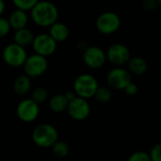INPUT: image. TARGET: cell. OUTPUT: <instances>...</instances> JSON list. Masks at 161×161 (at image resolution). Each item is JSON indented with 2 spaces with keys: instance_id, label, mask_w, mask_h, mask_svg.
Here are the masks:
<instances>
[{
  "instance_id": "obj_1",
  "label": "cell",
  "mask_w": 161,
  "mask_h": 161,
  "mask_svg": "<svg viewBox=\"0 0 161 161\" xmlns=\"http://www.w3.org/2000/svg\"><path fill=\"white\" fill-rule=\"evenodd\" d=\"M58 10L55 4L49 1H38L31 10L33 22L42 27H50L58 22Z\"/></svg>"
},
{
  "instance_id": "obj_2",
  "label": "cell",
  "mask_w": 161,
  "mask_h": 161,
  "mask_svg": "<svg viewBox=\"0 0 161 161\" xmlns=\"http://www.w3.org/2000/svg\"><path fill=\"white\" fill-rule=\"evenodd\" d=\"M32 141L41 148H49L58 141V133L52 125L41 124L34 128Z\"/></svg>"
},
{
  "instance_id": "obj_3",
  "label": "cell",
  "mask_w": 161,
  "mask_h": 161,
  "mask_svg": "<svg viewBox=\"0 0 161 161\" xmlns=\"http://www.w3.org/2000/svg\"><path fill=\"white\" fill-rule=\"evenodd\" d=\"M98 88V81L93 75L90 74H82L75 78L73 91L75 92L77 97L88 100L94 97Z\"/></svg>"
},
{
  "instance_id": "obj_4",
  "label": "cell",
  "mask_w": 161,
  "mask_h": 161,
  "mask_svg": "<svg viewBox=\"0 0 161 161\" xmlns=\"http://www.w3.org/2000/svg\"><path fill=\"white\" fill-rule=\"evenodd\" d=\"M95 25L100 33L110 35L118 31L120 28L121 19L117 13L113 11H106L97 17Z\"/></svg>"
},
{
  "instance_id": "obj_5",
  "label": "cell",
  "mask_w": 161,
  "mask_h": 161,
  "mask_svg": "<svg viewBox=\"0 0 161 161\" xmlns=\"http://www.w3.org/2000/svg\"><path fill=\"white\" fill-rule=\"evenodd\" d=\"M3 60L10 67L23 66L27 58L25 48L12 42L8 44L3 50Z\"/></svg>"
},
{
  "instance_id": "obj_6",
  "label": "cell",
  "mask_w": 161,
  "mask_h": 161,
  "mask_svg": "<svg viewBox=\"0 0 161 161\" xmlns=\"http://www.w3.org/2000/svg\"><path fill=\"white\" fill-rule=\"evenodd\" d=\"M23 68L26 76L29 78H36L42 75L46 72L48 68V62L46 58L34 54L30 57H27Z\"/></svg>"
},
{
  "instance_id": "obj_7",
  "label": "cell",
  "mask_w": 161,
  "mask_h": 161,
  "mask_svg": "<svg viewBox=\"0 0 161 161\" xmlns=\"http://www.w3.org/2000/svg\"><path fill=\"white\" fill-rule=\"evenodd\" d=\"M107 82L114 90H125L132 82V75L128 70L117 67L108 73Z\"/></svg>"
},
{
  "instance_id": "obj_8",
  "label": "cell",
  "mask_w": 161,
  "mask_h": 161,
  "mask_svg": "<svg viewBox=\"0 0 161 161\" xmlns=\"http://www.w3.org/2000/svg\"><path fill=\"white\" fill-rule=\"evenodd\" d=\"M32 47L35 54L46 58L55 53L57 49V42L49 34L41 33L35 36Z\"/></svg>"
},
{
  "instance_id": "obj_9",
  "label": "cell",
  "mask_w": 161,
  "mask_h": 161,
  "mask_svg": "<svg viewBox=\"0 0 161 161\" xmlns=\"http://www.w3.org/2000/svg\"><path fill=\"white\" fill-rule=\"evenodd\" d=\"M18 118L24 123L34 122L40 114V107L31 98L22 100L16 108Z\"/></svg>"
},
{
  "instance_id": "obj_10",
  "label": "cell",
  "mask_w": 161,
  "mask_h": 161,
  "mask_svg": "<svg viewBox=\"0 0 161 161\" xmlns=\"http://www.w3.org/2000/svg\"><path fill=\"white\" fill-rule=\"evenodd\" d=\"M107 60L116 66H122L129 61L131 58L130 50L123 43L111 44L106 52Z\"/></svg>"
},
{
  "instance_id": "obj_11",
  "label": "cell",
  "mask_w": 161,
  "mask_h": 161,
  "mask_svg": "<svg viewBox=\"0 0 161 161\" xmlns=\"http://www.w3.org/2000/svg\"><path fill=\"white\" fill-rule=\"evenodd\" d=\"M83 60L88 67L92 69H99L106 63L107 55L102 48L92 45L88 46L83 52Z\"/></svg>"
},
{
  "instance_id": "obj_12",
  "label": "cell",
  "mask_w": 161,
  "mask_h": 161,
  "mask_svg": "<svg viewBox=\"0 0 161 161\" xmlns=\"http://www.w3.org/2000/svg\"><path fill=\"white\" fill-rule=\"evenodd\" d=\"M67 111L69 116L75 121H83L87 119L91 113V107L86 99L76 97L69 102Z\"/></svg>"
},
{
  "instance_id": "obj_13",
  "label": "cell",
  "mask_w": 161,
  "mask_h": 161,
  "mask_svg": "<svg viewBox=\"0 0 161 161\" xmlns=\"http://www.w3.org/2000/svg\"><path fill=\"white\" fill-rule=\"evenodd\" d=\"M53 40L58 43L64 42L69 37V28L68 26L61 22H56L54 25H52L49 27V33H48Z\"/></svg>"
},
{
  "instance_id": "obj_14",
  "label": "cell",
  "mask_w": 161,
  "mask_h": 161,
  "mask_svg": "<svg viewBox=\"0 0 161 161\" xmlns=\"http://www.w3.org/2000/svg\"><path fill=\"white\" fill-rule=\"evenodd\" d=\"M34 34L28 28H23L20 30H16L13 35V42L25 48L29 45H32L34 41Z\"/></svg>"
},
{
  "instance_id": "obj_15",
  "label": "cell",
  "mask_w": 161,
  "mask_h": 161,
  "mask_svg": "<svg viewBox=\"0 0 161 161\" xmlns=\"http://www.w3.org/2000/svg\"><path fill=\"white\" fill-rule=\"evenodd\" d=\"M8 20L10 25V27L15 29L16 31V30L25 28L27 22H28V17L26 15V12L19 10V9H15L14 11L11 12Z\"/></svg>"
},
{
  "instance_id": "obj_16",
  "label": "cell",
  "mask_w": 161,
  "mask_h": 161,
  "mask_svg": "<svg viewBox=\"0 0 161 161\" xmlns=\"http://www.w3.org/2000/svg\"><path fill=\"white\" fill-rule=\"evenodd\" d=\"M128 72L136 75H142L145 74L148 68L146 60L142 57H133L127 62Z\"/></svg>"
},
{
  "instance_id": "obj_17",
  "label": "cell",
  "mask_w": 161,
  "mask_h": 161,
  "mask_svg": "<svg viewBox=\"0 0 161 161\" xmlns=\"http://www.w3.org/2000/svg\"><path fill=\"white\" fill-rule=\"evenodd\" d=\"M69 102L64 94H55L49 100V108L55 113H61L67 110Z\"/></svg>"
},
{
  "instance_id": "obj_18",
  "label": "cell",
  "mask_w": 161,
  "mask_h": 161,
  "mask_svg": "<svg viewBox=\"0 0 161 161\" xmlns=\"http://www.w3.org/2000/svg\"><path fill=\"white\" fill-rule=\"evenodd\" d=\"M31 88V78L25 74L19 75L13 82V91L18 95L26 94Z\"/></svg>"
},
{
  "instance_id": "obj_19",
  "label": "cell",
  "mask_w": 161,
  "mask_h": 161,
  "mask_svg": "<svg viewBox=\"0 0 161 161\" xmlns=\"http://www.w3.org/2000/svg\"><path fill=\"white\" fill-rule=\"evenodd\" d=\"M94 98L96 99V101L105 104L111 100L112 92H111L110 89L108 87H99L94 94Z\"/></svg>"
},
{
  "instance_id": "obj_20",
  "label": "cell",
  "mask_w": 161,
  "mask_h": 161,
  "mask_svg": "<svg viewBox=\"0 0 161 161\" xmlns=\"http://www.w3.org/2000/svg\"><path fill=\"white\" fill-rule=\"evenodd\" d=\"M53 153L58 157V158H65L69 154V146L68 144L63 141H58L53 146H52Z\"/></svg>"
},
{
  "instance_id": "obj_21",
  "label": "cell",
  "mask_w": 161,
  "mask_h": 161,
  "mask_svg": "<svg viewBox=\"0 0 161 161\" xmlns=\"http://www.w3.org/2000/svg\"><path fill=\"white\" fill-rule=\"evenodd\" d=\"M48 98V92L45 88L43 87H38L36 88L31 94V99L37 103L38 105L43 103L46 99Z\"/></svg>"
},
{
  "instance_id": "obj_22",
  "label": "cell",
  "mask_w": 161,
  "mask_h": 161,
  "mask_svg": "<svg viewBox=\"0 0 161 161\" xmlns=\"http://www.w3.org/2000/svg\"><path fill=\"white\" fill-rule=\"evenodd\" d=\"M37 0H13L12 3L16 7V9L22 10V11H28L32 10V8L37 4Z\"/></svg>"
},
{
  "instance_id": "obj_23",
  "label": "cell",
  "mask_w": 161,
  "mask_h": 161,
  "mask_svg": "<svg viewBox=\"0 0 161 161\" xmlns=\"http://www.w3.org/2000/svg\"><path fill=\"white\" fill-rule=\"evenodd\" d=\"M127 161H151L149 154L143 151H138L133 153Z\"/></svg>"
},
{
  "instance_id": "obj_24",
  "label": "cell",
  "mask_w": 161,
  "mask_h": 161,
  "mask_svg": "<svg viewBox=\"0 0 161 161\" xmlns=\"http://www.w3.org/2000/svg\"><path fill=\"white\" fill-rule=\"evenodd\" d=\"M10 29L11 27L8 20L4 17H0V39L6 37L9 33Z\"/></svg>"
},
{
  "instance_id": "obj_25",
  "label": "cell",
  "mask_w": 161,
  "mask_h": 161,
  "mask_svg": "<svg viewBox=\"0 0 161 161\" xmlns=\"http://www.w3.org/2000/svg\"><path fill=\"white\" fill-rule=\"evenodd\" d=\"M149 156L151 161H161V142L157 143L152 148Z\"/></svg>"
},
{
  "instance_id": "obj_26",
  "label": "cell",
  "mask_w": 161,
  "mask_h": 161,
  "mask_svg": "<svg viewBox=\"0 0 161 161\" xmlns=\"http://www.w3.org/2000/svg\"><path fill=\"white\" fill-rule=\"evenodd\" d=\"M142 6H143L144 9L149 10V11L155 10L158 7V1H155V0H144L142 3Z\"/></svg>"
},
{
  "instance_id": "obj_27",
  "label": "cell",
  "mask_w": 161,
  "mask_h": 161,
  "mask_svg": "<svg viewBox=\"0 0 161 161\" xmlns=\"http://www.w3.org/2000/svg\"><path fill=\"white\" fill-rule=\"evenodd\" d=\"M125 91L126 94H128V95H130V96H133V95L137 94L139 89H138V86H137L135 83L131 82V83L125 89Z\"/></svg>"
},
{
  "instance_id": "obj_28",
  "label": "cell",
  "mask_w": 161,
  "mask_h": 161,
  "mask_svg": "<svg viewBox=\"0 0 161 161\" xmlns=\"http://www.w3.org/2000/svg\"><path fill=\"white\" fill-rule=\"evenodd\" d=\"M64 95H65L66 99L68 100V102H71V101H73L75 98L77 97L76 94H75V92L74 91H68V92H66L64 93Z\"/></svg>"
},
{
  "instance_id": "obj_29",
  "label": "cell",
  "mask_w": 161,
  "mask_h": 161,
  "mask_svg": "<svg viewBox=\"0 0 161 161\" xmlns=\"http://www.w3.org/2000/svg\"><path fill=\"white\" fill-rule=\"evenodd\" d=\"M4 10H5V3H4V1L0 0V17L3 14Z\"/></svg>"
},
{
  "instance_id": "obj_30",
  "label": "cell",
  "mask_w": 161,
  "mask_h": 161,
  "mask_svg": "<svg viewBox=\"0 0 161 161\" xmlns=\"http://www.w3.org/2000/svg\"><path fill=\"white\" fill-rule=\"evenodd\" d=\"M158 6L161 8V0H158Z\"/></svg>"
}]
</instances>
